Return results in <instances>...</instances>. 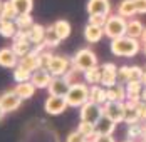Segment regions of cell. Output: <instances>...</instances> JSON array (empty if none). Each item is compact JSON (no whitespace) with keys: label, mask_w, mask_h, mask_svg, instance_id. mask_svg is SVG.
Segmentation results:
<instances>
[{"label":"cell","mask_w":146,"mask_h":142,"mask_svg":"<svg viewBox=\"0 0 146 142\" xmlns=\"http://www.w3.org/2000/svg\"><path fill=\"white\" fill-rule=\"evenodd\" d=\"M66 142H88V139H86L79 130H74V132H71V134L67 135Z\"/></svg>","instance_id":"41"},{"label":"cell","mask_w":146,"mask_h":142,"mask_svg":"<svg viewBox=\"0 0 146 142\" xmlns=\"http://www.w3.org/2000/svg\"><path fill=\"white\" fill-rule=\"evenodd\" d=\"M116 122L113 119H109L108 115L102 114L101 119L96 122V134H101V135H113V132L116 130Z\"/></svg>","instance_id":"16"},{"label":"cell","mask_w":146,"mask_h":142,"mask_svg":"<svg viewBox=\"0 0 146 142\" xmlns=\"http://www.w3.org/2000/svg\"><path fill=\"white\" fill-rule=\"evenodd\" d=\"M84 82L88 85H101V65L84 72Z\"/></svg>","instance_id":"29"},{"label":"cell","mask_w":146,"mask_h":142,"mask_svg":"<svg viewBox=\"0 0 146 142\" xmlns=\"http://www.w3.org/2000/svg\"><path fill=\"white\" fill-rule=\"evenodd\" d=\"M32 49H34V45L30 43V40H14V43H12V50L17 54L19 59H22L24 55L30 54Z\"/></svg>","instance_id":"27"},{"label":"cell","mask_w":146,"mask_h":142,"mask_svg":"<svg viewBox=\"0 0 146 142\" xmlns=\"http://www.w3.org/2000/svg\"><path fill=\"white\" fill-rule=\"evenodd\" d=\"M67 100L66 97H57V95H49L44 102V110L49 115H59L67 109Z\"/></svg>","instance_id":"8"},{"label":"cell","mask_w":146,"mask_h":142,"mask_svg":"<svg viewBox=\"0 0 146 142\" xmlns=\"http://www.w3.org/2000/svg\"><path fill=\"white\" fill-rule=\"evenodd\" d=\"M143 54H145V57H146V43H143Z\"/></svg>","instance_id":"49"},{"label":"cell","mask_w":146,"mask_h":142,"mask_svg":"<svg viewBox=\"0 0 146 142\" xmlns=\"http://www.w3.org/2000/svg\"><path fill=\"white\" fill-rule=\"evenodd\" d=\"M2 5H3V2H2V0H0V12H2Z\"/></svg>","instance_id":"50"},{"label":"cell","mask_w":146,"mask_h":142,"mask_svg":"<svg viewBox=\"0 0 146 142\" xmlns=\"http://www.w3.org/2000/svg\"><path fill=\"white\" fill-rule=\"evenodd\" d=\"M123 122H126L128 126L129 124H138V122H143L141 120V115L138 110V104H133V102H124V119Z\"/></svg>","instance_id":"17"},{"label":"cell","mask_w":146,"mask_h":142,"mask_svg":"<svg viewBox=\"0 0 146 142\" xmlns=\"http://www.w3.org/2000/svg\"><path fill=\"white\" fill-rule=\"evenodd\" d=\"M17 10L12 5L10 0H5L3 5H2V12H0V20H15L17 18Z\"/></svg>","instance_id":"31"},{"label":"cell","mask_w":146,"mask_h":142,"mask_svg":"<svg viewBox=\"0 0 146 142\" xmlns=\"http://www.w3.org/2000/svg\"><path fill=\"white\" fill-rule=\"evenodd\" d=\"M102 105L99 104H94V102H86L82 107H81V112H79V119L81 120H84V122H91V124H94L96 126V122L101 119L102 115Z\"/></svg>","instance_id":"5"},{"label":"cell","mask_w":146,"mask_h":142,"mask_svg":"<svg viewBox=\"0 0 146 142\" xmlns=\"http://www.w3.org/2000/svg\"><path fill=\"white\" fill-rule=\"evenodd\" d=\"M123 142H134V141H131V139H128V141H123Z\"/></svg>","instance_id":"51"},{"label":"cell","mask_w":146,"mask_h":142,"mask_svg":"<svg viewBox=\"0 0 146 142\" xmlns=\"http://www.w3.org/2000/svg\"><path fill=\"white\" fill-rule=\"evenodd\" d=\"M139 142H146V141H145V139H141V141H139Z\"/></svg>","instance_id":"52"},{"label":"cell","mask_w":146,"mask_h":142,"mask_svg":"<svg viewBox=\"0 0 146 142\" xmlns=\"http://www.w3.org/2000/svg\"><path fill=\"white\" fill-rule=\"evenodd\" d=\"M143 30H145V25H143L141 20H138V18H131V20H128V25H126V35H128V37H131V39H138V40H139Z\"/></svg>","instance_id":"25"},{"label":"cell","mask_w":146,"mask_h":142,"mask_svg":"<svg viewBox=\"0 0 146 142\" xmlns=\"http://www.w3.org/2000/svg\"><path fill=\"white\" fill-rule=\"evenodd\" d=\"M102 37H104V27H98L92 24H88L84 27V39L89 43H98Z\"/></svg>","instance_id":"20"},{"label":"cell","mask_w":146,"mask_h":142,"mask_svg":"<svg viewBox=\"0 0 146 142\" xmlns=\"http://www.w3.org/2000/svg\"><path fill=\"white\" fill-rule=\"evenodd\" d=\"M143 85L146 87V67H145V75H143Z\"/></svg>","instance_id":"47"},{"label":"cell","mask_w":146,"mask_h":142,"mask_svg":"<svg viewBox=\"0 0 146 142\" xmlns=\"http://www.w3.org/2000/svg\"><path fill=\"white\" fill-rule=\"evenodd\" d=\"M14 90L17 92V95L20 97L22 100H27V99H32L34 97V94H35V90H37V87L32 84V82H22V84H17L14 87Z\"/></svg>","instance_id":"22"},{"label":"cell","mask_w":146,"mask_h":142,"mask_svg":"<svg viewBox=\"0 0 146 142\" xmlns=\"http://www.w3.org/2000/svg\"><path fill=\"white\" fill-rule=\"evenodd\" d=\"M138 14H146V0H134Z\"/></svg>","instance_id":"43"},{"label":"cell","mask_w":146,"mask_h":142,"mask_svg":"<svg viewBox=\"0 0 146 142\" xmlns=\"http://www.w3.org/2000/svg\"><path fill=\"white\" fill-rule=\"evenodd\" d=\"M89 100L94 104L104 105L108 102V90L102 85H89Z\"/></svg>","instance_id":"19"},{"label":"cell","mask_w":146,"mask_h":142,"mask_svg":"<svg viewBox=\"0 0 146 142\" xmlns=\"http://www.w3.org/2000/svg\"><path fill=\"white\" fill-rule=\"evenodd\" d=\"M19 65L27 69L29 72H35L37 69H40V59H39V54L37 52H30L27 55H24L22 59H19Z\"/></svg>","instance_id":"18"},{"label":"cell","mask_w":146,"mask_h":142,"mask_svg":"<svg viewBox=\"0 0 146 142\" xmlns=\"http://www.w3.org/2000/svg\"><path fill=\"white\" fill-rule=\"evenodd\" d=\"M77 130H79V132H81L89 142L96 137V126L91 124V122H84V120H81L79 126H77Z\"/></svg>","instance_id":"33"},{"label":"cell","mask_w":146,"mask_h":142,"mask_svg":"<svg viewBox=\"0 0 146 142\" xmlns=\"http://www.w3.org/2000/svg\"><path fill=\"white\" fill-rule=\"evenodd\" d=\"M29 34V40L32 45H39V43H44L45 39V27L40 24H34L32 27L27 30Z\"/></svg>","instance_id":"21"},{"label":"cell","mask_w":146,"mask_h":142,"mask_svg":"<svg viewBox=\"0 0 146 142\" xmlns=\"http://www.w3.org/2000/svg\"><path fill=\"white\" fill-rule=\"evenodd\" d=\"M108 17L104 15H89V22L88 24H92V25H98V27H104Z\"/></svg>","instance_id":"40"},{"label":"cell","mask_w":146,"mask_h":142,"mask_svg":"<svg viewBox=\"0 0 146 142\" xmlns=\"http://www.w3.org/2000/svg\"><path fill=\"white\" fill-rule=\"evenodd\" d=\"M66 100H67V105L69 107H82L86 102H89V85L86 82H76V84L71 85L67 95H66Z\"/></svg>","instance_id":"3"},{"label":"cell","mask_w":146,"mask_h":142,"mask_svg":"<svg viewBox=\"0 0 146 142\" xmlns=\"http://www.w3.org/2000/svg\"><path fill=\"white\" fill-rule=\"evenodd\" d=\"M17 30L19 28H17L14 20H0V35L3 39H14Z\"/></svg>","instance_id":"28"},{"label":"cell","mask_w":146,"mask_h":142,"mask_svg":"<svg viewBox=\"0 0 146 142\" xmlns=\"http://www.w3.org/2000/svg\"><path fill=\"white\" fill-rule=\"evenodd\" d=\"M71 64H72V67L76 70L84 74L86 70L92 69V67H98V57L89 47H84V49H79L74 54V57L71 59Z\"/></svg>","instance_id":"2"},{"label":"cell","mask_w":146,"mask_h":142,"mask_svg":"<svg viewBox=\"0 0 146 142\" xmlns=\"http://www.w3.org/2000/svg\"><path fill=\"white\" fill-rule=\"evenodd\" d=\"M143 75H145V69L139 65H131L129 67V77L128 82H143ZM126 82V84H128Z\"/></svg>","instance_id":"37"},{"label":"cell","mask_w":146,"mask_h":142,"mask_svg":"<svg viewBox=\"0 0 146 142\" xmlns=\"http://www.w3.org/2000/svg\"><path fill=\"white\" fill-rule=\"evenodd\" d=\"M50 80H52V74L47 69H37L35 72H32V77H30V82L37 89H47Z\"/></svg>","instance_id":"14"},{"label":"cell","mask_w":146,"mask_h":142,"mask_svg":"<svg viewBox=\"0 0 146 142\" xmlns=\"http://www.w3.org/2000/svg\"><path fill=\"white\" fill-rule=\"evenodd\" d=\"M143 139L146 141V122H145V132H143Z\"/></svg>","instance_id":"48"},{"label":"cell","mask_w":146,"mask_h":142,"mask_svg":"<svg viewBox=\"0 0 146 142\" xmlns=\"http://www.w3.org/2000/svg\"><path fill=\"white\" fill-rule=\"evenodd\" d=\"M102 112L108 115L109 119H113L116 124L123 122L124 119V102H116V100H108L102 105Z\"/></svg>","instance_id":"7"},{"label":"cell","mask_w":146,"mask_h":142,"mask_svg":"<svg viewBox=\"0 0 146 142\" xmlns=\"http://www.w3.org/2000/svg\"><path fill=\"white\" fill-rule=\"evenodd\" d=\"M10 2H12V5L15 7L19 15L30 14L34 9V0H10Z\"/></svg>","instance_id":"32"},{"label":"cell","mask_w":146,"mask_h":142,"mask_svg":"<svg viewBox=\"0 0 146 142\" xmlns=\"http://www.w3.org/2000/svg\"><path fill=\"white\" fill-rule=\"evenodd\" d=\"M52 57H54V54H50L49 50H44V52L39 54V59H40V69H47V67H49Z\"/></svg>","instance_id":"39"},{"label":"cell","mask_w":146,"mask_h":142,"mask_svg":"<svg viewBox=\"0 0 146 142\" xmlns=\"http://www.w3.org/2000/svg\"><path fill=\"white\" fill-rule=\"evenodd\" d=\"M71 82L62 75V77H52V80H50V84L47 87V90H49V95H57V97H66L67 95V92H69V89H71Z\"/></svg>","instance_id":"10"},{"label":"cell","mask_w":146,"mask_h":142,"mask_svg":"<svg viewBox=\"0 0 146 142\" xmlns=\"http://www.w3.org/2000/svg\"><path fill=\"white\" fill-rule=\"evenodd\" d=\"M15 25L19 30H29L32 25H34V18L30 14H24V15H17V18L14 20Z\"/></svg>","instance_id":"36"},{"label":"cell","mask_w":146,"mask_h":142,"mask_svg":"<svg viewBox=\"0 0 146 142\" xmlns=\"http://www.w3.org/2000/svg\"><path fill=\"white\" fill-rule=\"evenodd\" d=\"M3 115H5V110H3V109H2V105H0V120L3 119Z\"/></svg>","instance_id":"46"},{"label":"cell","mask_w":146,"mask_h":142,"mask_svg":"<svg viewBox=\"0 0 146 142\" xmlns=\"http://www.w3.org/2000/svg\"><path fill=\"white\" fill-rule=\"evenodd\" d=\"M91 142H116V141L113 139V135H101V134H96V137Z\"/></svg>","instance_id":"42"},{"label":"cell","mask_w":146,"mask_h":142,"mask_svg":"<svg viewBox=\"0 0 146 142\" xmlns=\"http://www.w3.org/2000/svg\"><path fill=\"white\" fill-rule=\"evenodd\" d=\"M138 14L134 0H121L117 5V15L124 17V18H133L134 15Z\"/></svg>","instance_id":"24"},{"label":"cell","mask_w":146,"mask_h":142,"mask_svg":"<svg viewBox=\"0 0 146 142\" xmlns=\"http://www.w3.org/2000/svg\"><path fill=\"white\" fill-rule=\"evenodd\" d=\"M108 90V100H116V102H126V87L123 84H114L106 89Z\"/></svg>","instance_id":"23"},{"label":"cell","mask_w":146,"mask_h":142,"mask_svg":"<svg viewBox=\"0 0 146 142\" xmlns=\"http://www.w3.org/2000/svg\"><path fill=\"white\" fill-rule=\"evenodd\" d=\"M86 10L89 15H111V2L109 0H88Z\"/></svg>","instance_id":"12"},{"label":"cell","mask_w":146,"mask_h":142,"mask_svg":"<svg viewBox=\"0 0 146 142\" xmlns=\"http://www.w3.org/2000/svg\"><path fill=\"white\" fill-rule=\"evenodd\" d=\"M52 27H54V30H56V34L59 35V39H60V40H66V39L71 35V32H72L71 24H69L67 20H64V18L56 20V22L52 24Z\"/></svg>","instance_id":"26"},{"label":"cell","mask_w":146,"mask_h":142,"mask_svg":"<svg viewBox=\"0 0 146 142\" xmlns=\"http://www.w3.org/2000/svg\"><path fill=\"white\" fill-rule=\"evenodd\" d=\"M143 132H145V122H138V124H129L128 126V139H143Z\"/></svg>","instance_id":"34"},{"label":"cell","mask_w":146,"mask_h":142,"mask_svg":"<svg viewBox=\"0 0 146 142\" xmlns=\"http://www.w3.org/2000/svg\"><path fill=\"white\" fill-rule=\"evenodd\" d=\"M141 43H146V27H145V30H143V34H141Z\"/></svg>","instance_id":"44"},{"label":"cell","mask_w":146,"mask_h":142,"mask_svg":"<svg viewBox=\"0 0 146 142\" xmlns=\"http://www.w3.org/2000/svg\"><path fill=\"white\" fill-rule=\"evenodd\" d=\"M71 67H72V64H71V60L67 57L54 55L52 60H50V64H49V67H47V70L52 74V77H62V75L67 74V70Z\"/></svg>","instance_id":"6"},{"label":"cell","mask_w":146,"mask_h":142,"mask_svg":"<svg viewBox=\"0 0 146 142\" xmlns=\"http://www.w3.org/2000/svg\"><path fill=\"white\" fill-rule=\"evenodd\" d=\"M60 42H62V40L59 39V35L56 34L54 27H52V25L45 27V39H44L45 47H47V49H54V47H57Z\"/></svg>","instance_id":"30"},{"label":"cell","mask_w":146,"mask_h":142,"mask_svg":"<svg viewBox=\"0 0 146 142\" xmlns=\"http://www.w3.org/2000/svg\"><path fill=\"white\" fill-rule=\"evenodd\" d=\"M17 65H19V57L12 50V47H2L0 49V67L15 69Z\"/></svg>","instance_id":"13"},{"label":"cell","mask_w":146,"mask_h":142,"mask_svg":"<svg viewBox=\"0 0 146 142\" xmlns=\"http://www.w3.org/2000/svg\"><path fill=\"white\" fill-rule=\"evenodd\" d=\"M141 49H143L141 40L131 39L128 35H123L119 39L111 40V52H113V55H116V57H128V59H131V57L138 55V52Z\"/></svg>","instance_id":"1"},{"label":"cell","mask_w":146,"mask_h":142,"mask_svg":"<svg viewBox=\"0 0 146 142\" xmlns=\"http://www.w3.org/2000/svg\"><path fill=\"white\" fill-rule=\"evenodd\" d=\"M12 77H14V80L17 84H22V82H29L30 77H32V72H29L27 69H24V67H20V65H17L14 69V74H12Z\"/></svg>","instance_id":"35"},{"label":"cell","mask_w":146,"mask_h":142,"mask_svg":"<svg viewBox=\"0 0 146 142\" xmlns=\"http://www.w3.org/2000/svg\"><path fill=\"white\" fill-rule=\"evenodd\" d=\"M20 104H22V99L17 95V92H15L14 89H12V90H5V92L0 95V105H2V109L5 110V114L15 112V110L20 107Z\"/></svg>","instance_id":"9"},{"label":"cell","mask_w":146,"mask_h":142,"mask_svg":"<svg viewBox=\"0 0 146 142\" xmlns=\"http://www.w3.org/2000/svg\"><path fill=\"white\" fill-rule=\"evenodd\" d=\"M124 87H126V100L128 102H133V104L141 102V92L145 89L143 82H128Z\"/></svg>","instance_id":"15"},{"label":"cell","mask_w":146,"mask_h":142,"mask_svg":"<svg viewBox=\"0 0 146 142\" xmlns=\"http://www.w3.org/2000/svg\"><path fill=\"white\" fill-rule=\"evenodd\" d=\"M114 84H117V67L113 62H106L101 65V85L108 89Z\"/></svg>","instance_id":"11"},{"label":"cell","mask_w":146,"mask_h":142,"mask_svg":"<svg viewBox=\"0 0 146 142\" xmlns=\"http://www.w3.org/2000/svg\"><path fill=\"white\" fill-rule=\"evenodd\" d=\"M126 25H128V20L121 15H109L106 24H104V35L109 37L111 40L119 39L123 35H126Z\"/></svg>","instance_id":"4"},{"label":"cell","mask_w":146,"mask_h":142,"mask_svg":"<svg viewBox=\"0 0 146 142\" xmlns=\"http://www.w3.org/2000/svg\"><path fill=\"white\" fill-rule=\"evenodd\" d=\"M141 100H143V102H146V87L143 89V92H141Z\"/></svg>","instance_id":"45"},{"label":"cell","mask_w":146,"mask_h":142,"mask_svg":"<svg viewBox=\"0 0 146 142\" xmlns=\"http://www.w3.org/2000/svg\"><path fill=\"white\" fill-rule=\"evenodd\" d=\"M128 77H129V65H121V67H117V82H119V84L126 85Z\"/></svg>","instance_id":"38"}]
</instances>
